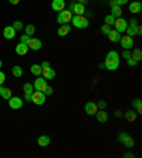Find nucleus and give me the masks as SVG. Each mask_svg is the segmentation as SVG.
<instances>
[{
  "mask_svg": "<svg viewBox=\"0 0 142 158\" xmlns=\"http://www.w3.org/2000/svg\"><path fill=\"white\" fill-rule=\"evenodd\" d=\"M51 9L54 11H61L65 9V2L64 0H53L51 2Z\"/></svg>",
  "mask_w": 142,
  "mask_h": 158,
  "instance_id": "obj_15",
  "label": "nucleus"
},
{
  "mask_svg": "<svg viewBox=\"0 0 142 158\" xmlns=\"http://www.w3.org/2000/svg\"><path fill=\"white\" fill-rule=\"evenodd\" d=\"M3 37L6 40H13L16 37V30L13 26H6L3 29Z\"/></svg>",
  "mask_w": 142,
  "mask_h": 158,
  "instance_id": "obj_12",
  "label": "nucleus"
},
{
  "mask_svg": "<svg viewBox=\"0 0 142 158\" xmlns=\"http://www.w3.org/2000/svg\"><path fill=\"white\" fill-rule=\"evenodd\" d=\"M131 56L139 63L142 60V50L141 48H134V53H131Z\"/></svg>",
  "mask_w": 142,
  "mask_h": 158,
  "instance_id": "obj_25",
  "label": "nucleus"
},
{
  "mask_svg": "<svg viewBox=\"0 0 142 158\" xmlns=\"http://www.w3.org/2000/svg\"><path fill=\"white\" fill-rule=\"evenodd\" d=\"M124 157L125 158H134V154H132V152H127V154H124Z\"/></svg>",
  "mask_w": 142,
  "mask_h": 158,
  "instance_id": "obj_45",
  "label": "nucleus"
},
{
  "mask_svg": "<svg viewBox=\"0 0 142 158\" xmlns=\"http://www.w3.org/2000/svg\"><path fill=\"white\" fill-rule=\"evenodd\" d=\"M104 67L109 71H115L118 67H120V54L115 52V50H111V52L107 53V57H105L104 61Z\"/></svg>",
  "mask_w": 142,
  "mask_h": 158,
  "instance_id": "obj_1",
  "label": "nucleus"
},
{
  "mask_svg": "<svg viewBox=\"0 0 142 158\" xmlns=\"http://www.w3.org/2000/svg\"><path fill=\"white\" fill-rule=\"evenodd\" d=\"M132 106L136 108V113H138V114H141V113H142V103H141V100L135 98L134 101H132Z\"/></svg>",
  "mask_w": 142,
  "mask_h": 158,
  "instance_id": "obj_27",
  "label": "nucleus"
},
{
  "mask_svg": "<svg viewBox=\"0 0 142 158\" xmlns=\"http://www.w3.org/2000/svg\"><path fill=\"white\" fill-rule=\"evenodd\" d=\"M129 57H131V52H129V50H125V52L122 53V59L128 60V59H129Z\"/></svg>",
  "mask_w": 142,
  "mask_h": 158,
  "instance_id": "obj_41",
  "label": "nucleus"
},
{
  "mask_svg": "<svg viewBox=\"0 0 142 158\" xmlns=\"http://www.w3.org/2000/svg\"><path fill=\"white\" fill-rule=\"evenodd\" d=\"M29 39H30V36H27V34H22L20 41H22V43H27V41H29Z\"/></svg>",
  "mask_w": 142,
  "mask_h": 158,
  "instance_id": "obj_40",
  "label": "nucleus"
},
{
  "mask_svg": "<svg viewBox=\"0 0 142 158\" xmlns=\"http://www.w3.org/2000/svg\"><path fill=\"white\" fill-rule=\"evenodd\" d=\"M13 27H14L16 31H22V30L24 29V24H23V22H20V20H16V22L13 23Z\"/></svg>",
  "mask_w": 142,
  "mask_h": 158,
  "instance_id": "obj_31",
  "label": "nucleus"
},
{
  "mask_svg": "<svg viewBox=\"0 0 142 158\" xmlns=\"http://www.w3.org/2000/svg\"><path fill=\"white\" fill-rule=\"evenodd\" d=\"M135 33H136V36H141L142 34V27L139 26V24H136V30H135Z\"/></svg>",
  "mask_w": 142,
  "mask_h": 158,
  "instance_id": "obj_42",
  "label": "nucleus"
},
{
  "mask_svg": "<svg viewBox=\"0 0 142 158\" xmlns=\"http://www.w3.org/2000/svg\"><path fill=\"white\" fill-rule=\"evenodd\" d=\"M112 26H115V30L118 33H124L128 27V20H125L124 17H116Z\"/></svg>",
  "mask_w": 142,
  "mask_h": 158,
  "instance_id": "obj_6",
  "label": "nucleus"
},
{
  "mask_svg": "<svg viewBox=\"0 0 142 158\" xmlns=\"http://www.w3.org/2000/svg\"><path fill=\"white\" fill-rule=\"evenodd\" d=\"M41 70H43V69H41V66L40 64H33V66L30 67V71H31V74H34V76H41Z\"/></svg>",
  "mask_w": 142,
  "mask_h": 158,
  "instance_id": "obj_24",
  "label": "nucleus"
},
{
  "mask_svg": "<svg viewBox=\"0 0 142 158\" xmlns=\"http://www.w3.org/2000/svg\"><path fill=\"white\" fill-rule=\"evenodd\" d=\"M11 73H13L14 77H22L23 76V69L20 66H14L13 69H11Z\"/></svg>",
  "mask_w": 142,
  "mask_h": 158,
  "instance_id": "obj_26",
  "label": "nucleus"
},
{
  "mask_svg": "<svg viewBox=\"0 0 142 158\" xmlns=\"http://www.w3.org/2000/svg\"><path fill=\"white\" fill-rule=\"evenodd\" d=\"M2 97L4 100H9L11 97V90L10 88H3V93H2Z\"/></svg>",
  "mask_w": 142,
  "mask_h": 158,
  "instance_id": "obj_33",
  "label": "nucleus"
},
{
  "mask_svg": "<svg viewBox=\"0 0 142 158\" xmlns=\"http://www.w3.org/2000/svg\"><path fill=\"white\" fill-rule=\"evenodd\" d=\"M115 115L116 117H121V111H115Z\"/></svg>",
  "mask_w": 142,
  "mask_h": 158,
  "instance_id": "obj_48",
  "label": "nucleus"
},
{
  "mask_svg": "<svg viewBox=\"0 0 142 158\" xmlns=\"http://www.w3.org/2000/svg\"><path fill=\"white\" fill-rule=\"evenodd\" d=\"M71 31V26L68 24V23H65V24H61L60 27H58V30H57V34L60 37H65L67 34H70Z\"/></svg>",
  "mask_w": 142,
  "mask_h": 158,
  "instance_id": "obj_16",
  "label": "nucleus"
},
{
  "mask_svg": "<svg viewBox=\"0 0 142 158\" xmlns=\"http://www.w3.org/2000/svg\"><path fill=\"white\" fill-rule=\"evenodd\" d=\"M95 117H97V120L100 123H107L108 121V113L105 110H98L97 113H95Z\"/></svg>",
  "mask_w": 142,
  "mask_h": 158,
  "instance_id": "obj_20",
  "label": "nucleus"
},
{
  "mask_svg": "<svg viewBox=\"0 0 142 158\" xmlns=\"http://www.w3.org/2000/svg\"><path fill=\"white\" fill-rule=\"evenodd\" d=\"M6 81V74L0 70V85H3V83Z\"/></svg>",
  "mask_w": 142,
  "mask_h": 158,
  "instance_id": "obj_39",
  "label": "nucleus"
},
{
  "mask_svg": "<svg viewBox=\"0 0 142 158\" xmlns=\"http://www.w3.org/2000/svg\"><path fill=\"white\" fill-rule=\"evenodd\" d=\"M27 47L31 48V50H34V52H37V50H40L41 47H43V43H41L40 39H36V37H30L29 39V41H27Z\"/></svg>",
  "mask_w": 142,
  "mask_h": 158,
  "instance_id": "obj_10",
  "label": "nucleus"
},
{
  "mask_svg": "<svg viewBox=\"0 0 142 158\" xmlns=\"http://www.w3.org/2000/svg\"><path fill=\"white\" fill-rule=\"evenodd\" d=\"M135 30H136V24L135 26H131V24H128V27H127V34L128 36H131V37H134V36H136V33H135Z\"/></svg>",
  "mask_w": 142,
  "mask_h": 158,
  "instance_id": "obj_29",
  "label": "nucleus"
},
{
  "mask_svg": "<svg viewBox=\"0 0 142 158\" xmlns=\"http://www.w3.org/2000/svg\"><path fill=\"white\" fill-rule=\"evenodd\" d=\"M107 37H108L109 40L112 41V43H120V39H121V33H118L115 29L114 30H109V33L107 34Z\"/></svg>",
  "mask_w": 142,
  "mask_h": 158,
  "instance_id": "obj_19",
  "label": "nucleus"
},
{
  "mask_svg": "<svg viewBox=\"0 0 142 158\" xmlns=\"http://www.w3.org/2000/svg\"><path fill=\"white\" fill-rule=\"evenodd\" d=\"M129 3V0H115V4L116 6H124V4Z\"/></svg>",
  "mask_w": 142,
  "mask_h": 158,
  "instance_id": "obj_38",
  "label": "nucleus"
},
{
  "mask_svg": "<svg viewBox=\"0 0 142 158\" xmlns=\"http://www.w3.org/2000/svg\"><path fill=\"white\" fill-rule=\"evenodd\" d=\"M50 143H51V140H50V137L45 135V134H43V135H40L37 138V144L40 147H47V145H50Z\"/></svg>",
  "mask_w": 142,
  "mask_h": 158,
  "instance_id": "obj_21",
  "label": "nucleus"
},
{
  "mask_svg": "<svg viewBox=\"0 0 142 158\" xmlns=\"http://www.w3.org/2000/svg\"><path fill=\"white\" fill-rule=\"evenodd\" d=\"M9 3H10V4H19L20 0H9Z\"/></svg>",
  "mask_w": 142,
  "mask_h": 158,
  "instance_id": "obj_47",
  "label": "nucleus"
},
{
  "mask_svg": "<svg viewBox=\"0 0 142 158\" xmlns=\"http://www.w3.org/2000/svg\"><path fill=\"white\" fill-rule=\"evenodd\" d=\"M104 22H105V24H108V26H112V24H114V22H115V17H114L112 15H108V16H105Z\"/></svg>",
  "mask_w": 142,
  "mask_h": 158,
  "instance_id": "obj_32",
  "label": "nucleus"
},
{
  "mask_svg": "<svg viewBox=\"0 0 142 158\" xmlns=\"http://www.w3.org/2000/svg\"><path fill=\"white\" fill-rule=\"evenodd\" d=\"M118 141L122 143L127 148H132L134 147V144H135L134 138H132L129 134H127V132H120V134H118Z\"/></svg>",
  "mask_w": 142,
  "mask_h": 158,
  "instance_id": "obj_3",
  "label": "nucleus"
},
{
  "mask_svg": "<svg viewBox=\"0 0 142 158\" xmlns=\"http://www.w3.org/2000/svg\"><path fill=\"white\" fill-rule=\"evenodd\" d=\"M2 66H3V61H2V60H0V69H2Z\"/></svg>",
  "mask_w": 142,
  "mask_h": 158,
  "instance_id": "obj_50",
  "label": "nucleus"
},
{
  "mask_svg": "<svg viewBox=\"0 0 142 158\" xmlns=\"http://www.w3.org/2000/svg\"><path fill=\"white\" fill-rule=\"evenodd\" d=\"M68 10L73 13V15H85V6L84 4H80L77 3V2H74V3L70 4V9Z\"/></svg>",
  "mask_w": 142,
  "mask_h": 158,
  "instance_id": "obj_8",
  "label": "nucleus"
},
{
  "mask_svg": "<svg viewBox=\"0 0 142 158\" xmlns=\"http://www.w3.org/2000/svg\"><path fill=\"white\" fill-rule=\"evenodd\" d=\"M41 74H43V77H44L45 80H53V78L56 77V71H54V69H51V66L43 69Z\"/></svg>",
  "mask_w": 142,
  "mask_h": 158,
  "instance_id": "obj_14",
  "label": "nucleus"
},
{
  "mask_svg": "<svg viewBox=\"0 0 142 158\" xmlns=\"http://www.w3.org/2000/svg\"><path fill=\"white\" fill-rule=\"evenodd\" d=\"M97 107H98V110H105V107H107V103H105L104 100H100L97 103Z\"/></svg>",
  "mask_w": 142,
  "mask_h": 158,
  "instance_id": "obj_36",
  "label": "nucleus"
},
{
  "mask_svg": "<svg viewBox=\"0 0 142 158\" xmlns=\"http://www.w3.org/2000/svg\"><path fill=\"white\" fill-rule=\"evenodd\" d=\"M111 15L114 16V17H122V9H121V6H112L111 7Z\"/></svg>",
  "mask_w": 142,
  "mask_h": 158,
  "instance_id": "obj_23",
  "label": "nucleus"
},
{
  "mask_svg": "<svg viewBox=\"0 0 142 158\" xmlns=\"http://www.w3.org/2000/svg\"><path fill=\"white\" fill-rule=\"evenodd\" d=\"M3 88H4L3 85H0V96H2V93H3Z\"/></svg>",
  "mask_w": 142,
  "mask_h": 158,
  "instance_id": "obj_49",
  "label": "nucleus"
},
{
  "mask_svg": "<svg viewBox=\"0 0 142 158\" xmlns=\"http://www.w3.org/2000/svg\"><path fill=\"white\" fill-rule=\"evenodd\" d=\"M71 23H73V26L77 27V29H87L90 22H88V19L85 17L84 15H73V19H71Z\"/></svg>",
  "mask_w": 142,
  "mask_h": 158,
  "instance_id": "obj_2",
  "label": "nucleus"
},
{
  "mask_svg": "<svg viewBox=\"0 0 142 158\" xmlns=\"http://www.w3.org/2000/svg\"><path fill=\"white\" fill-rule=\"evenodd\" d=\"M129 11L134 13V15H138L142 11V3L141 2H131L129 3Z\"/></svg>",
  "mask_w": 142,
  "mask_h": 158,
  "instance_id": "obj_18",
  "label": "nucleus"
},
{
  "mask_svg": "<svg viewBox=\"0 0 142 158\" xmlns=\"http://www.w3.org/2000/svg\"><path fill=\"white\" fill-rule=\"evenodd\" d=\"M71 19H73V13L70 10H61L58 11V16H57V23H60V24H65V23H70Z\"/></svg>",
  "mask_w": 142,
  "mask_h": 158,
  "instance_id": "obj_4",
  "label": "nucleus"
},
{
  "mask_svg": "<svg viewBox=\"0 0 142 158\" xmlns=\"http://www.w3.org/2000/svg\"><path fill=\"white\" fill-rule=\"evenodd\" d=\"M31 101H33L36 106H43L45 103V94L43 91H33L31 93Z\"/></svg>",
  "mask_w": 142,
  "mask_h": 158,
  "instance_id": "obj_5",
  "label": "nucleus"
},
{
  "mask_svg": "<svg viewBox=\"0 0 142 158\" xmlns=\"http://www.w3.org/2000/svg\"><path fill=\"white\" fill-rule=\"evenodd\" d=\"M24 31H26V34L27 36H33L34 33H36V27L33 26V24H27L26 27H24Z\"/></svg>",
  "mask_w": 142,
  "mask_h": 158,
  "instance_id": "obj_28",
  "label": "nucleus"
},
{
  "mask_svg": "<svg viewBox=\"0 0 142 158\" xmlns=\"http://www.w3.org/2000/svg\"><path fill=\"white\" fill-rule=\"evenodd\" d=\"M14 52H16V54H19V56H26L27 52H29V47H27L26 43H22V41H20V43L16 46Z\"/></svg>",
  "mask_w": 142,
  "mask_h": 158,
  "instance_id": "obj_17",
  "label": "nucleus"
},
{
  "mask_svg": "<svg viewBox=\"0 0 142 158\" xmlns=\"http://www.w3.org/2000/svg\"><path fill=\"white\" fill-rule=\"evenodd\" d=\"M120 43H121L124 50H131V48L134 47V37L128 36V34L127 36H122L120 39Z\"/></svg>",
  "mask_w": 142,
  "mask_h": 158,
  "instance_id": "obj_7",
  "label": "nucleus"
},
{
  "mask_svg": "<svg viewBox=\"0 0 142 158\" xmlns=\"http://www.w3.org/2000/svg\"><path fill=\"white\" fill-rule=\"evenodd\" d=\"M23 91L24 93H33L34 91V87H33V84L31 83H24V85H23Z\"/></svg>",
  "mask_w": 142,
  "mask_h": 158,
  "instance_id": "obj_30",
  "label": "nucleus"
},
{
  "mask_svg": "<svg viewBox=\"0 0 142 158\" xmlns=\"http://www.w3.org/2000/svg\"><path fill=\"white\" fill-rule=\"evenodd\" d=\"M40 66H41V69H45V67H50V63L49 61H43Z\"/></svg>",
  "mask_w": 142,
  "mask_h": 158,
  "instance_id": "obj_44",
  "label": "nucleus"
},
{
  "mask_svg": "<svg viewBox=\"0 0 142 158\" xmlns=\"http://www.w3.org/2000/svg\"><path fill=\"white\" fill-rule=\"evenodd\" d=\"M53 93H54V88L50 87V85H47V87H45V90H44V94H45V96H51Z\"/></svg>",
  "mask_w": 142,
  "mask_h": 158,
  "instance_id": "obj_37",
  "label": "nucleus"
},
{
  "mask_svg": "<svg viewBox=\"0 0 142 158\" xmlns=\"http://www.w3.org/2000/svg\"><path fill=\"white\" fill-rule=\"evenodd\" d=\"M127 63H128V66H129V67H135V66H136V64H138V61H136V60H135L134 57H132V56H131V57H129V59L127 60Z\"/></svg>",
  "mask_w": 142,
  "mask_h": 158,
  "instance_id": "obj_34",
  "label": "nucleus"
},
{
  "mask_svg": "<svg viewBox=\"0 0 142 158\" xmlns=\"http://www.w3.org/2000/svg\"><path fill=\"white\" fill-rule=\"evenodd\" d=\"M109 30H111V26H108V24H104V26L101 27V33L107 36V34L109 33Z\"/></svg>",
  "mask_w": 142,
  "mask_h": 158,
  "instance_id": "obj_35",
  "label": "nucleus"
},
{
  "mask_svg": "<svg viewBox=\"0 0 142 158\" xmlns=\"http://www.w3.org/2000/svg\"><path fill=\"white\" fill-rule=\"evenodd\" d=\"M47 80H45L44 77H40L38 76L37 78H36V81L33 83V87H34V90H37V91H43L44 93V90H45V87H47Z\"/></svg>",
  "mask_w": 142,
  "mask_h": 158,
  "instance_id": "obj_9",
  "label": "nucleus"
},
{
  "mask_svg": "<svg viewBox=\"0 0 142 158\" xmlns=\"http://www.w3.org/2000/svg\"><path fill=\"white\" fill-rule=\"evenodd\" d=\"M7 101H9V107H10L11 110H20V108L23 107V100L20 98V97H13L11 96Z\"/></svg>",
  "mask_w": 142,
  "mask_h": 158,
  "instance_id": "obj_11",
  "label": "nucleus"
},
{
  "mask_svg": "<svg viewBox=\"0 0 142 158\" xmlns=\"http://www.w3.org/2000/svg\"><path fill=\"white\" fill-rule=\"evenodd\" d=\"M124 117H125V120H127V121L132 123V121H135V120L138 118V113H136V111H134V110H128V111H125Z\"/></svg>",
  "mask_w": 142,
  "mask_h": 158,
  "instance_id": "obj_22",
  "label": "nucleus"
},
{
  "mask_svg": "<svg viewBox=\"0 0 142 158\" xmlns=\"http://www.w3.org/2000/svg\"><path fill=\"white\" fill-rule=\"evenodd\" d=\"M24 94H26V96H24V100L30 103V101H31V94H30V93H24Z\"/></svg>",
  "mask_w": 142,
  "mask_h": 158,
  "instance_id": "obj_43",
  "label": "nucleus"
},
{
  "mask_svg": "<svg viewBox=\"0 0 142 158\" xmlns=\"http://www.w3.org/2000/svg\"><path fill=\"white\" fill-rule=\"evenodd\" d=\"M77 3H80V4H84V6H85V4L88 3V0H77Z\"/></svg>",
  "mask_w": 142,
  "mask_h": 158,
  "instance_id": "obj_46",
  "label": "nucleus"
},
{
  "mask_svg": "<svg viewBox=\"0 0 142 158\" xmlns=\"http://www.w3.org/2000/svg\"><path fill=\"white\" fill-rule=\"evenodd\" d=\"M84 110H85V114L88 115H95V113L98 111V107H97V103H94V101H88L84 107Z\"/></svg>",
  "mask_w": 142,
  "mask_h": 158,
  "instance_id": "obj_13",
  "label": "nucleus"
}]
</instances>
